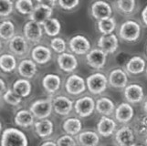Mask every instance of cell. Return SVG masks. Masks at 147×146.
Here are the masks:
<instances>
[{
	"instance_id": "6da1fadb",
	"label": "cell",
	"mask_w": 147,
	"mask_h": 146,
	"mask_svg": "<svg viewBox=\"0 0 147 146\" xmlns=\"http://www.w3.org/2000/svg\"><path fill=\"white\" fill-rule=\"evenodd\" d=\"M1 146H28V140L21 130L7 128L2 133Z\"/></svg>"
},
{
	"instance_id": "7a4b0ae2",
	"label": "cell",
	"mask_w": 147,
	"mask_h": 146,
	"mask_svg": "<svg viewBox=\"0 0 147 146\" xmlns=\"http://www.w3.org/2000/svg\"><path fill=\"white\" fill-rule=\"evenodd\" d=\"M141 25L134 20H126L119 28V37L127 42H135L141 37Z\"/></svg>"
},
{
	"instance_id": "3957f363",
	"label": "cell",
	"mask_w": 147,
	"mask_h": 146,
	"mask_svg": "<svg viewBox=\"0 0 147 146\" xmlns=\"http://www.w3.org/2000/svg\"><path fill=\"white\" fill-rule=\"evenodd\" d=\"M29 110L38 120L49 119L53 110V104L51 99H39L30 105Z\"/></svg>"
},
{
	"instance_id": "277c9868",
	"label": "cell",
	"mask_w": 147,
	"mask_h": 146,
	"mask_svg": "<svg viewBox=\"0 0 147 146\" xmlns=\"http://www.w3.org/2000/svg\"><path fill=\"white\" fill-rule=\"evenodd\" d=\"M108 78L103 73L96 72L86 79V85L89 92L94 94L99 95L103 93L108 86Z\"/></svg>"
},
{
	"instance_id": "5b68a950",
	"label": "cell",
	"mask_w": 147,
	"mask_h": 146,
	"mask_svg": "<svg viewBox=\"0 0 147 146\" xmlns=\"http://www.w3.org/2000/svg\"><path fill=\"white\" fill-rule=\"evenodd\" d=\"M53 13V7L49 3L39 1L33 10V12L29 16L31 21L36 22L39 25H43L48 19L51 18Z\"/></svg>"
},
{
	"instance_id": "8992f818",
	"label": "cell",
	"mask_w": 147,
	"mask_h": 146,
	"mask_svg": "<svg viewBox=\"0 0 147 146\" xmlns=\"http://www.w3.org/2000/svg\"><path fill=\"white\" fill-rule=\"evenodd\" d=\"M76 114L80 118L90 117L96 110V102L90 96H83L78 99L74 103Z\"/></svg>"
},
{
	"instance_id": "52a82bcc",
	"label": "cell",
	"mask_w": 147,
	"mask_h": 146,
	"mask_svg": "<svg viewBox=\"0 0 147 146\" xmlns=\"http://www.w3.org/2000/svg\"><path fill=\"white\" fill-rule=\"evenodd\" d=\"M86 89V79L78 74H71L67 78L65 82V89L68 94L72 96H79L82 94Z\"/></svg>"
},
{
	"instance_id": "ba28073f",
	"label": "cell",
	"mask_w": 147,
	"mask_h": 146,
	"mask_svg": "<svg viewBox=\"0 0 147 146\" xmlns=\"http://www.w3.org/2000/svg\"><path fill=\"white\" fill-rule=\"evenodd\" d=\"M69 48L71 52L77 55H87L90 50L92 45L87 37L83 35H75L69 41Z\"/></svg>"
},
{
	"instance_id": "9c48e42d",
	"label": "cell",
	"mask_w": 147,
	"mask_h": 146,
	"mask_svg": "<svg viewBox=\"0 0 147 146\" xmlns=\"http://www.w3.org/2000/svg\"><path fill=\"white\" fill-rule=\"evenodd\" d=\"M134 131L127 125L119 128L114 133V142L117 146H131L134 144Z\"/></svg>"
},
{
	"instance_id": "30bf717a",
	"label": "cell",
	"mask_w": 147,
	"mask_h": 146,
	"mask_svg": "<svg viewBox=\"0 0 147 146\" xmlns=\"http://www.w3.org/2000/svg\"><path fill=\"white\" fill-rule=\"evenodd\" d=\"M42 25H39L34 21L29 20L25 24L23 28L24 37L28 42L31 43H39L43 37V29Z\"/></svg>"
},
{
	"instance_id": "8fae6325",
	"label": "cell",
	"mask_w": 147,
	"mask_h": 146,
	"mask_svg": "<svg viewBox=\"0 0 147 146\" xmlns=\"http://www.w3.org/2000/svg\"><path fill=\"white\" fill-rule=\"evenodd\" d=\"M53 110L60 116H68L74 109V103L67 96L59 95L52 100Z\"/></svg>"
},
{
	"instance_id": "7c38bea8",
	"label": "cell",
	"mask_w": 147,
	"mask_h": 146,
	"mask_svg": "<svg viewBox=\"0 0 147 146\" xmlns=\"http://www.w3.org/2000/svg\"><path fill=\"white\" fill-rule=\"evenodd\" d=\"M123 95L127 102L130 104H137L143 102L144 90L141 85L134 83L126 86L123 90Z\"/></svg>"
},
{
	"instance_id": "4fadbf2b",
	"label": "cell",
	"mask_w": 147,
	"mask_h": 146,
	"mask_svg": "<svg viewBox=\"0 0 147 146\" xmlns=\"http://www.w3.org/2000/svg\"><path fill=\"white\" fill-rule=\"evenodd\" d=\"M86 61L90 68L100 69L105 66L107 61V54L99 48H92L86 55Z\"/></svg>"
},
{
	"instance_id": "5bb4252c",
	"label": "cell",
	"mask_w": 147,
	"mask_h": 146,
	"mask_svg": "<svg viewBox=\"0 0 147 146\" xmlns=\"http://www.w3.org/2000/svg\"><path fill=\"white\" fill-rule=\"evenodd\" d=\"M98 48L106 54H113L119 48V39L115 34L102 35L98 39Z\"/></svg>"
},
{
	"instance_id": "9a60e30c",
	"label": "cell",
	"mask_w": 147,
	"mask_h": 146,
	"mask_svg": "<svg viewBox=\"0 0 147 146\" xmlns=\"http://www.w3.org/2000/svg\"><path fill=\"white\" fill-rule=\"evenodd\" d=\"M117 131V122L107 116H101L97 123V133L100 136L108 138L113 135Z\"/></svg>"
},
{
	"instance_id": "2e32d148",
	"label": "cell",
	"mask_w": 147,
	"mask_h": 146,
	"mask_svg": "<svg viewBox=\"0 0 147 146\" xmlns=\"http://www.w3.org/2000/svg\"><path fill=\"white\" fill-rule=\"evenodd\" d=\"M115 120L119 123L127 124L134 116V110L129 102H121L115 109Z\"/></svg>"
},
{
	"instance_id": "e0dca14e",
	"label": "cell",
	"mask_w": 147,
	"mask_h": 146,
	"mask_svg": "<svg viewBox=\"0 0 147 146\" xmlns=\"http://www.w3.org/2000/svg\"><path fill=\"white\" fill-rule=\"evenodd\" d=\"M8 48L14 56L22 57L28 51V41L24 36L16 35L8 42Z\"/></svg>"
},
{
	"instance_id": "ac0fdd59",
	"label": "cell",
	"mask_w": 147,
	"mask_h": 146,
	"mask_svg": "<svg viewBox=\"0 0 147 146\" xmlns=\"http://www.w3.org/2000/svg\"><path fill=\"white\" fill-rule=\"evenodd\" d=\"M90 13H92V16L95 19L100 21V20L111 17L113 8H111V5L107 2L96 1L92 3V7H90Z\"/></svg>"
},
{
	"instance_id": "d6986e66",
	"label": "cell",
	"mask_w": 147,
	"mask_h": 146,
	"mask_svg": "<svg viewBox=\"0 0 147 146\" xmlns=\"http://www.w3.org/2000/svg\"><path fill=\"white\" fill-rule=\"evenodd\" d=\"M108 83L115 89H125L128 84V76L121 69H114L109 73Z\"/></svg>"
},
{
	"instance_id": "ffe728a7",
	"label": "cell",
	"mask_w": 147,
	"mask_h": 146,
	"mask_svg": "<svg viewBox=\"0 0 147 146\" xmlns=\"http://www.w3.org/2000/svg\"><path fill=\"white\" fill-rule=\"evenodd\" d=\"M57 62L59 69L66 73H72L78 68V59L75 55L65 52L60 54L57 58Z\"/></svg>"
},
{
	"instance_id": "44dd1931",
	"label": "cell",
	"mask_w": 147,
	"mask_h": 146,
	"mask_svg": "<svg viewBox=\"0 0 147 146\" xmlns=\"http://www.w3.org/2000/svg\"><path fill=\"white\" fill-rule=\"evenodd\" d=\"M31 58L37 64H47L52 58L51 49L43 45H37L31 50Z\"/></svg>"
},
{
	"instance_id": "7402d4cb",
	"label": "cell",
	"mask_w": 147,
	"mask_h": 146,
	"mask_svg": "<svg viewBox=\"0 0 147 146\" xmlns=\"http://www.w3.org/2000/svg\"><path fill=\"white\" fill-rule=\"evenodd\" d=\"M37 63L33 59H25L20 61L18 66V71L19 75L23 79H32L38 72V66Z\"/></svg>"
},
{
	"instance_id": "603a6c76",
	"label": "cell",
	"mask_w": 147,
	"mask_h": 146,
	"mask_svg": "<svg viewBox=\"0 0 147 146\" xmlns=\"http://www.w3.org/2000/svg\"><path fill=\"white\" fill-rule=\"evenodd\" d=\"M76 139L80 146H98L100 143L99 133L92 130L82 131Z\"/></svg>"
},
{
	"instance_id": "cb8c5ba5",
	"label": "cell",
	"mask_w": 147,
	"mask_h": 146,
	"mask_svg": "<svg viewBox=\"0 0 147 146\" xmlns=\"http://www.w3.org/2000/svg\"><path fill=\"white\" fill-rule=\"evenodd\" d=\"M62 129L65 134L77 137L82 131V120L78 117H69L66 119L62 123Z\"/></svg>"
},
{
	"instance_id": "d4e9b609",
	"label": "cell",
	"mask_w": 147,
	"mask_h": 146,
	"mask_svg": "<svg viewBox=\"0 0 147 146\" xmlns=\"http://www.w3.org/2000/svg\"><path fill=\"white\" fill-rule=\"evenodd\" d=\"M14 122L17 126L20 128L28 129L29 127L34 126L35 117L29 110H20L16 113L14 117Z\"/></svg>"
},
{
	"instance_id": "484cf974",
	"label": "cell",
	"mask_w": 147,
	"mask_h": 146,
	"mask_svg": "<svg viewBox=\"0 0 147 146\" xmlns=\"http://www.w3.org/2000/svg\"><path fill=\"white\" fill-rule=\"evenodd\" d=\"M42 86L49 94H55L61 86V79L57 74H47L42 79Z\"/></svg>"
},
{
	"instance_id": "4316f807",
	"label": "cell",
	"mask_w": 147,
	"mask_h": 146,
	"mask_svg": "<svg viewBox=\"0 0 147 146\" xmlns=\"http://www.w3.org/2000/svg\"><path fill=\"white\" fill-rule=\"evenodd\" d=\"M35 133L39 138L46 139L49 138L53 133L54 124L49 119H44L37 120L34 124Z\"/></svg>"
},
{
	"instance_id": "83f0119b",
	"label": "cell",
	"mask_w": 147,
	"mask_h": 146,
	"mask_svg": "<svg viewBox=\"0 0 147 146\" xmlns=\"http://www.w3.org/2000/svg\"><path fill=\"white\" fill-rule=\"evenodd\" d=\"M115 109L113 100L108 97H100L96 100V110L101 116H111L115 112Z\"/></svg>"
},
{
	"instance_id": "f1b7e54d",
	"label": "cell",
	"mask_w": 147,
	"mask_h": 146,
	"mask_svg": "<svg viewBox=\"0 0 147 146\" xmlns=\"http://www.w3.org/2000/svg\"><path fill=\"white\" fill-rule=\"evenodd\" d=\"M145 60L140 56H134L130 58L129 61L125 65L126 71L131 75H139L143 73L146 69Z\"/></svg>"
},
{
	"instance_id": "f546056e",
	"label": "cell",
	"mask_w": 147,
	"mask_h": 146,
	"mask_svg": "<svg viewBox=\"0 0 147 146\" xmlns=\"http://www.w3.org/2000/svg\"><path fill=\"white\" fill-rule=\"evenodd\" d=\"M12 89L20 98L28 97L32 90L31 82L27 79H19L14 82Z\"/></svg>"
},
{
	"instance_id": "4dcf8cb0",
	"label": "cell",
	"mask_w": 147,
	"mask_h": 146,
	"mask_svg": "<svg viewBox=\"0 0 147 146\" xmlns=\"http://www.w3.org/2000/svg\"><path fill=\"white\" fill-rule=\"evenodd\" d=\"M0 68L3 72L9 73L17 69V59L13 54L5 53L0 58Z\"/></svg>"
},
{
	"instance_id": "1f68e13d",
	"label": "cell",
	"mask_w": 147,
	"mask_h": 146,
	"mask_svg": "<svg viewBox=\"0 0 147 146\" xmlns=\"http://www.w3.org/2000/svg\"><path fill=\"white\" fill-rule=\"evenodd\" d=\"M43 29L46 32V34L49 37L56 38L59 36L61 30V24H60L59 20L56 17H51L48 19L43 25Z\"/></svg>"
},
{
	"instance_id": "d6a6232c",
	"label": "cell",
	"mask_w": 147,
	"mask_h": 146,
	"mask_svg": "<svg viewBox=\"0 0 147 146\" xmlns=\"http://www.w3.org/2000/svg\"><path fill=\"white\" fill-rule=\"evenodd\" d=\"M0 36L5 41H10L16 36V27L11 20H4L0 27Z\"/></svg>"
},
{
	"instance_id": "836d02e7",
	"label": "cell",
	"mask_w": 147,
	"mask_h": 146,
	"mask_svg": "<svg viewBox=\"0 0 147 146\" xmlns=\"http://www.w3.org/2000/svg\"><path fill=\"white\" fill-rule=\"evenodd\" d=\"M97 27L99 31L102 35H110L116 28V20L114 17H109L102 20H100L97 23Z\"/></svg>"
},
{
	"instance_id": "e575fe53",
	"label": "cell",
	"mask_w": 147,
	"mask_h": 146,
	"mask_svg": "<svg viewBox=\"0 0 147 146\" xmlns=\"http://www.w3.org/2000/svg\"><path fill=\"white\" fill-rule=\"evenodd\" d=\"M115 6L119 12L128 16L134 12L136 2L134 0H118L115 2Z\"/></svg>"
},
{
	"instance_id": "d590c367",
	"label": "cell",
	"mask_w": 147,
	"mask_h": 146,
	"mask_svg": "<svg viewBox=\"0 0 147 146\" xmlns=\"http://www.w3.org/2000/svg\"><path fill=\"white\" fill-rule=\"evenodd\" d=\"M15 7L22 15H31L35 8V5L31 0H18L15 3Z\"/></svg>"
},
{
	"instance_id": "8d00e7d4",
	"label": "cell",
	"mask_w": 147,
	"mask_h": 146,
	"mask_svg": "<svg viewBox=\"0 0 147 146\" xmlns=\"http://www.w3.org/2000/svg\"><path fill=\"white\" fill-rule=\"evenodd\" d=\"M134 133L140 137H147V114L142 115L136 120L134 125Z\"/></svg>"
},
{
	"instance_id": "74e56055",
	"label": "cell",
	"mask_w": 147,
	"mask_h": 146,
	"mask_svg": "<svg viewBox=\"0 0 147 146\" xmlns=\"http://www.w3.org/2000/svg\"><path fill=\"white\" fill-rule=\"evenodd\" d=\"M50 48L59 55L63 54L67 50V43L60 37L52 38L50 39Z\"/></svg>"
},
{
	"instance_id": "f35d334b",
	"label": "cell",
	"mask_w": 147,
	"mask_h": 146,
	"mask_svg": "<svg viewBox=\"0 0 147 146\" xmlns=\"http://www.w3.org/2000/svg\"><path fill=\"white\" fill-rule=\"evenodd\" d=\"M2 96L5 102L9 105H12V106H18L22 102V98H20L18 95H17L11 89H8Z\"/></svg>"
},
{
	"instance_id": "ab89813d",
	"label": "cell",
	"mask_w": 147,
	"mask_h": 146,
	"mask_svg": "<svg viewBox=\"0 0 147 146\" xmlns=\"http://www.w3.org/2000/svg\"><path fill=\"white\" fill-rule=\"evenodd\" d=\"M56 143H57L58 146H78L79 145L76 137L71 136V135H68V134L61 135V136L58 138Z\"/></svg>"
},
{
	"instance_id": "60d3db41",
	"label": "cell",
	"mask_w": 147,
	"mask_h": 146,
	"mask_svg": "<svg viewBox=\"0 0 147 146\" xmlns=\"http://www.w3.org/2000/svg\"><path fill=\"white\" fill-rule=\"evenodd\" d=\"M14 3L10 0H1L0 2V15L2 17H6L12 13Z\"/></svg>"
},
{
	"instance_id": "b9f144b4",
	"label": "cell",
	"mask_w": 147,
	"mask_h": 146,
	"mask_svg": "<svg viewBox=\"0 0 147 146\" xmlns=\"http://www.w3.org/2000/svg\"><path fill=\"white\" fill-rule=\"evenodd\" d=\"M80 4L79 0H72V1H64V0H59L58 1V5L60 7V8H62L63 10H72L76 8Z\"/></svg>"
},
{
	"instance_id": "7bdbcfd3",
	"label": "cell",
	"mask_w": 147,
	"mask_h": 146,
	"mask_svg": "<svg viewBox=\"0 0 147 146\" xmlns=\"http://www.w3.org/2000/svg\"><path fill=\"white\" fill-rule=\"evenodd\" d=\"M130 57L128 54H126L124 52H121L118 54V56L116 57V60L120 65H126L127 62L129 61Z\"/></svg>"
},
{
	"instance_id": "ee69618b",
	"label": "cell",
	"mask_w": 147,
	"mask_h": 146,
	"mask_svg": "<svg viewBox=\"0 0 147 146\" xmlns=\"http://www.w3.org/2000/svg\"><path fill=\"white\" fill-rule=\"evenodd\" d=\"M142 19H143L144 24L147 27V5L143 9V11H142Z\"/></svg>"
},
{
	"instance_id": "f6af8a7d",
	"label": "cell",
	"mask_w": 147,
	"mask_h": 146,
	"mask_svg": "<svg viewBox=\"0 0 147 146\" xmlns=\"http://www.w3.org/2000/svg\"><path fill=\"white\" fill-rule=\"evenodd\" d=\"M0 84H1V94H4L8 89L7 86V83H6V81H5L4 79H0Z\"/></svg>"
},
{
	"instance_id": "bcb514c9",
	"label": "cell",
	"mask_w": 147,
	"mask_h": 146,
	"mask_svg": "<svg viewBox=\"0 0 147 146\" xmlns=\"http://www.w3.org/2000/svg\"><path fill=\"white\" fill-rule=\"evenodd\" d=\"M40 146H58V144L53 141H45L44 143L40 144Z\"/></svg>"
},
{
	"instance_id": "7dc6e473",
	"label": "cell",
	"mask_w": 147,
	"mask_h": 146,
	"mask_svg": "<svg viewBox=\"0 0 147 146\" xmlns=\"http://www.w3.org/2000/svg\"><path fill=\"white\" fill-rule=\"evenodd\" d=\"M144 110L145 114H147V99L144 100Z\"/></svg>"
},
{
	"instance_id": "c3c4849f",
	"label": "cell",
	"mask_w": 147,
	"mask_h": 146,
	"mask_svg": "<svg viewBox=\"0 0 147 146\" xmlns=\"http://www.w3.org/2000/svg\"><path fill=\"white\" fill-rule=\"evenodd\" d=\"M144 146H147V137L144 139Z\"/></svg>"
},
{
	"instance_id": "681fc988",
	"label": "cell",
	"mask_w": 147,
	"mask_h": 146,
	"mask_svg": "<svg viewBox=\"0 0 147 146\" xmlns=\"http://www.w3.org/2000/svg\"><path fill=\"white\" fill-rule=\"evenodd\" d=\"M145 72H146V75H147V65H146V69H145Z\"/></svg>"
},
{
	"instance_id": "f907efd6",
	"label": "cell",
	"mask_w": 147,
	"mask_h": 146,
	"mask_svg": "<svg viewBox=\"0 0 147 146\" xmlns=\"http://www.w3.org/2000/svg\"><path fill=\"white\" fill-rule=\"evenodd\" d=\"M131 146H143V145H136V144H134V145H131Z\"/></svg>"
},
{
	"instance_id": "816d5d0a",
	"label": "cell",
	"mask_w": 147,
	"mask_h": 146,
	"mask_svg": "<svg viewBox=\"0 0 147 146\" xmlns=\"http://www.w3.org/2000/svg\"><path fill=\"white\" fill-rule=\"evenodd\" d=\"M146 53H147V45H146Z\"/></svg>"
}]
</instances>
